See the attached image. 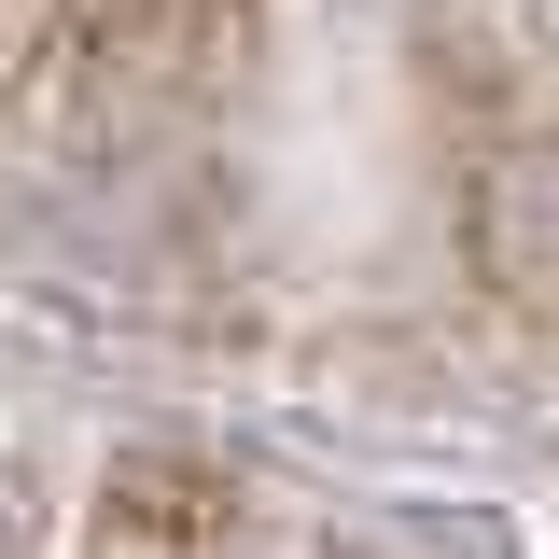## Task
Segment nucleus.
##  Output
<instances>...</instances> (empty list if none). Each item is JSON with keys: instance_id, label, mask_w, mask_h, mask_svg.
I'll use <instances>...</instances> for the list:
<instances>
[{"instance_id": "obj_1", "label": "nucleus", "mask_w": 559, "mask_h": 559, "mask_svg": "<svg viewBox=\"0 0 559 559\" xmlns=\"http://www.w3.org/2000/svg\"><path fill=\"white\" fill-rule=\"evenodd\" d=\"M238 559H336L322 532H266V546H238Z\"/></svg>"}]
</instances>
